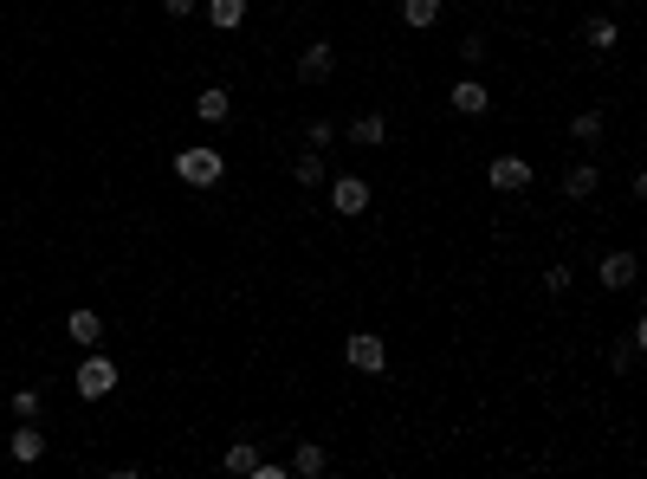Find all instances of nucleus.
I'll list each match as a JSON object with an SVG mask.
<instances>
[{
  "label": "nucleus",
  "instance_id": "nucleus-17",
  "mask_svg": "<svg viewBox=\"0 0 647 479\" xmlns=\"http://www.w3.org/2000/svg\"><path fill=\"white\" fill-rule=\"evenodd\" d=\"M298 188H318V182H330V169H324V156H318V149H311V156H298Z\"/></svg>",
  "mask_w": 647,
  "mask_h": 479
},
{
  "label": "nucleus",
  "instance_id": "nucleus-3",
  "mask_svg": "<svg viewBox=\"0 0 647 479\" xmlns=\"http://www.w3.org/2000/svg\"><path fill=\"white\" fill-rule=\"evenodd\" d=\"M343 363L363 369V376H382V363H389V344H382L376 331H350V344H343Z\"/></svg>",
  "mask_w": 647,
  "mask_h": 479
},
{
  "label": "nucleus",
  "instance_id": "nucleus-6",
  "mask_svg": "<svg viewBox=\"0 0 647 479\" xmlns=\"http://www.w3.org/2000/svg\"><path fill=\"white\" fill-rule=\"evenodd\" d=\"M486 104H492V91L479 78H453V111L460 117H486Z\"/></svg>",
  "mask_w": 647,
  "mask_h": 479
},
{
  "label": "nucleus",
  "instance_id": "nucleus-15",
  "mask_svg": "<svg viewBox=\"0 0 647 479\" xmlns=\"http://www.w3.org/2000/svg\"><path fill=\"white\" fill-rule=\"evenodd\" d=\"M324 467H330V454H324L318 441H305V447H298V454H292V467H285V473H305V479H318Z\"/></svg>",
  "mask_w": 647,
  "mask_h": 479
},
{
  "label": "nucleus",
  "instance_id": "nucleus-13",
  "mask_svg": "<svg viewBox=\"0 0 647 479\" xmlns=\"http://www.w3.org/2000/svg\"><path fill=\"white\" fill-rule=\"evenodd\" d=\"M350 143L382 149V143H389V117H376V111H369V117H356V123H350Z\"/></svg>",
  "mask_w": 647,
  "mask_h": 479
},
{
  "label": "nucleus",
  "instance_id": "nucleus-4",
  "mask_svg": "<svg viewBox=\"0 0 647 479\" xmlns=\"http://www.w3.org/2000/svg\"><path fill=\"white\" fill-rule=\"evenodd\" d=\"M330 208H337L343 221L369 214V182H363V175H337V182H330Z\"/></svg>",
  "mask_w": 647,
  "mask_h": 479
},
{
  "label": "nucleus",
  "instance_id": "nucleus-19",
  "mask_svg": "<svg viewBox=\"0 0 647 479\" xmlns=\"http://www.w3.org/2000/svg\"><path fill=\"white\" fill-rule=\"evenodd\" d=\"M253 467H259V447H253V441L227 447V473H253Z\"/></svg>",
  "mask_w": 647,
  "mask_h": 479
},
{
  "label": "nucleus",
  "instance_id": "nucleus-9",
  "mask_svg": "<svg viewBox=\"0 0 647 479\" xmlns=\"http://www.w3.org/2000/svg\"><path fill=\"white\" fill-rule=\"evenodd\" d=\"M602 285H609V292H628V285H635V253H602Z\"/></svg>",
  "mask_w": 647,
  "mask_h": 479
},
{
  "label": "nucleus",
  "instance_id": "nucleus-12",
  "mask_svg": "<svg viewBox=\"0 0 647 479\" xmlns=\"http://www.w3.org/2000/svg\"><path fill=\"white\" fill-rule=\"evenodd\" d=\"M7 454H13V460H26V467H33V460H39V454H46V434H39V428H33V421H26V428H13V441H7Z\"/></svg>",
  "mask_w": 647,
  "mask_h": 479
},
{
  "label": "nucleus",
  "instance_id": "nucleus-18",
  "mask_svg": "<svg viewBox=\"0 0 647 479\" xmlns=\"http://www.w3.org/2000/svg\"><path fill=\"white\" fill-rule=\"evenodd\" d=\"M583 39H589L596 52H609L615 39H622V26H615V20H589V26H583Z\"/></svg>",
  "mask_w": 647,
  "mask_h": 479
},
{
  "label": "nucleus",
  "instance_id": "nucleus-24",
  "mask_svg": "<svg viewBox=\"0 0 647 479\" xmlns=\"http://www.w3.org/2000/svg\"><path fill=\"white\" fill-rule=\"evenodd\" d=\"M162 7H169V20H188V13H195V0H162Z\"/></svg>",
  "mask_w": 647,
  "mask_h": 479
},
{
  "label": "nucleus",
  "instance_id": "nucleus-23",
  "mask_svg": "<svg viewBox=\"0 0 647 479\" xmlns=\"http://www.w3.org/2000/svg\"><path fill=\"white\" fill-rule=\"evenodd\" d=\"M544 285H550V292H570V266H563V259H557V266L544 272Z\"/></svg>",
  "mask_w": 647,
  "mask_h": 479
},
{
  "label": "nucleus",
  "instance_id": "nucleus-5",
  "mask_svg": "<svg viewBox=\"0 0 647 479\" xmlns=\"http://www.w3.org/2000/svg\"><path fill=\"white\" fill-rule=\"evenodd\" d=\"M486 182L499 188V195H518V188H531V162H525V156H492Z\"/></svg>",
  "mask_w": 647,
  "mask_h": 479
},
{
  "label": "nucleus",
  "instance_id": "nucleus-10",
  "mask_svg": "<svg viewBox=\"0 0 647 479\" xmlns=\"http://www.w3.org/2000/svg\"><path fill=\"white\" fill-rule=\"evenodd\" d=\"M208 26L214 33H240L246 26V0H208Z\"/></svg>",
  "mask_w": 647,
  "mask_h": 479
},
{
  "label": "nucleus",
  "instance_id": "nucleus-8",
  "mask_svg": "<svg viewBox=\"0 0 647 479\" xmlns=\"http://www.w3.org/2000/svg\"><path fill=\"white\" fill-rule=\"evenodd\" d=\"M65 337L85 344V350H98L104 344V318H98V311H72V318H65Z\"/></svg>",
  "mask_w": 647,
  "mask_h": 479
},
{
  "label": "nucleus",
  "instance_id": "nucleus-2",
  "mask_svg": "<svg viewBox=\"0 0 647 479\" xmlns=\"http://www.w3.org/2000/svg\"><path fill=\"white\" fill-rule=\"evenodd\" d=\"M72 389L85 395V402H104V395L117 389V363H110V357H98V350H85V363H78Z\"/></svg>",
  "mask_w": 647,
  "mask_h": 479
},
{
  "label": "nucleus",
  "instance_id": "nucleus-14",
  "mask_svg": "<svg viewBox=\"0 0 647 479\" xmlns=\"http://www.w3.org/2000/svg\"><path fill=\"white\" fill-rule=\"evenodd\" d=\"M227 111H233V98H227L220 85H208V91L195 98V117H201V123H227Z\"/></svg>",
  "mask_w": 647,
  "mask_h": 479
},
{
  "label": "nucleus",
  "instance_id": "nucleus-16",
  "mask_svg": "<svg viewBox=\"0 0 647 479\" xmlns=\"http://www.w3.org/2000/svg\"><path fill=\"white\" fill-rule=\"evenodd\" d=\"M440 20V0H402V26H415V33H428Z\"/></svg>",
  "mask_w": 647,
  "mask_h": 479
},
{
  "label": "nucleus",
  "instance_id": "nucleus-21",
  "mask_svg": "<svg viewBox=\"0 0 647 479\" xmlns=\"http://www.w3.org/2000/svg\"><path fill=\"white\" fill-rule=\"evenodd\" d=\"M13 415L33 421V415H39V389H20V395H13Z\"/></svg>",
  "mask_w": 647,
  "mask_h": 479
},
{
  "label": "nucleus",
  "instance_id": "nucleus-1",
  "mask_svg": "<svg viewBox=\"0 0 647 479\" xmlns=\"http://www.w3.org/2000/svg\"><path fill=\"white\" fill-rule=\"evenodd\" d=\"M175 175H182L188 188H214L220 175H227V162H220V149L195 143V149H175Z\"/></svg>",
  "mask_w": 647,
  "mask_h": 479
},
{
  "label": "nucleus",
  "instance_id": "nucleus-22",
  "mask_svg": "<svg viewBox=\"0 0 647 479\" xmlns=\"http://www.w3.org/2000/svg\"><path fill=\"white\" fill-rule=\"evenodd\" d=\"M330 136H337V123H324V117H318V123H305V143H311V149H324Z\"/></svg>",
  "mask_w": 647,
  "mask_h": 479
},
{
  "label": "nucleus",
  "instance_id": "nucleus-20",
  "mask_svg": "<svg viewBox=\"0 0 647 479\" xmlns=\"http://www.w3.org/2000/svg\"><path fill=\"white\" fill-rule=\"evenodd\" d=\"M570 136H576V143H596V136H602V111H576Z\"/></svg>",
  "mask_w": 647,
  "mask_h": 479
},
{
  "label": "nucleus",
  "instance_id": "nucleus-7",
  "mask_svg": "<svg viewBox=\"0 0 647 479\" xmlns=\"http://www.w3.org/2000/svg\"><path fill=\"white\" fill-rule=\"evenodd\" d=\"M330 65H337V52H330L324 39H318V46H305V59H298V85H324Z\"/></svg>",
  "mask_w": 647,
  "mask_h": 479
},
{
  "label": "nucleus",
  "instance_id": "nucleus-11",
  "mask_svg": "<svg viewBox=\"0 0 647 479\" xmlns=\"http://www.w3.org/2000/svg\"><path fill=\"white\" fill-rule=\"evenodd\" d=\"M596 182H602L596 162H576V169L563 175V195H570V201H589V195H596Z\"/></svg>",
  "mask_w": 647,
  "mask_h": 479
}]
</instances>
